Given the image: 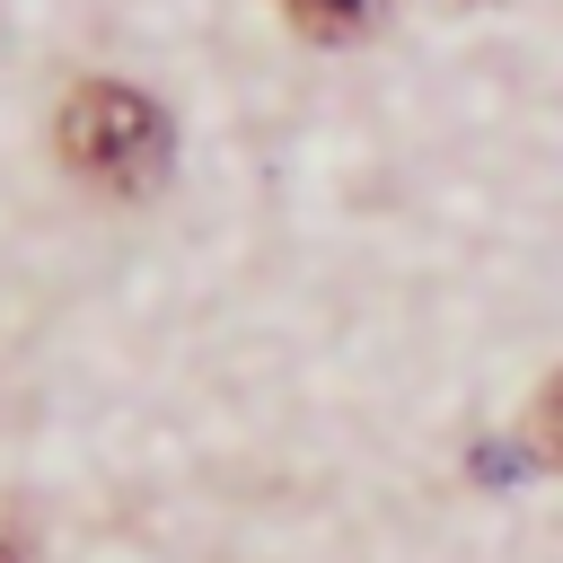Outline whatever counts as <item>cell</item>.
<instances>
[{"mask_svg":"<svg viewBox=\"0 0 563 563\" xmlns=\"http://www.w3.org/2000/svg\"><path fill=\"white\" fill-rule=\"evenodd\" d=\"M282 9H290V26L308 44H352L369 26V0H282Z\"/></svg>","mask_w":563,"mask_h":563,"instance_id":"7a4b0ae2","label":"cell"},{"mask_svg":"<svg viewBox=\"0 0 563 563\" xmlns=\"http://www.w3.org/2000/svg\"><path fill=\"white\" fill-rule=\"evenodd\" d=\"M528 440H537L545 466H563V369L537 387V405H528Z\"/></svg>","mask_w":563,"mask_h":563,"instance_id":"3957f363","label":"cell"},{"mask_svg":"<svg viewBox=\"0 0 563 563\" xmlns=\"http://www.w3.org/2000/svg\"><path fill=\"white\" fill-rule=\"evenodd\" d=\"M53 150L106 194H150L167 176V158H176V123L132 79H79L62 123H53Z\"/></svg>","mask_w":563,"mask_h":563,"instance_id":"6da1fadb","label":"cell"},{"mask_svg":"<svg viewBox=\"0 0 563 563\" xmlns=\"http://www.w3.org/2000/svg\"><path fill=\"white\" fill-rule=\"evenodd\" d=\"M0 563H26V554H18V545H0Z\"/></svg>","mask_w":563,"mask_h":563,"instance_id":"277c9868","label":"cell"}]
</instances>
